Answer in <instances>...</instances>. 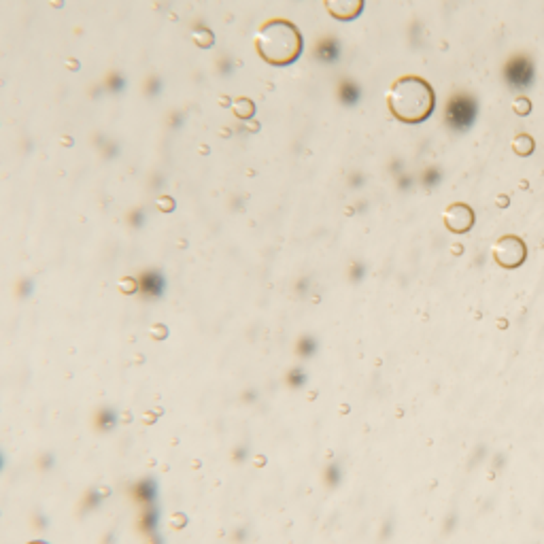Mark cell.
Instances as JSON below:
<instances>
[{
	"mask_svg": "<svg viewBox=\"0 0 544 544\" xmlns=\"http://www.w3.org/2000/svg\"><path fill=\"white\" fill-rule=\"evenodd\" d=\"M389 113L402 124H423L436 108V92L429 81L417 75L396 79L385 94Z\"/></svg>",
	"mask_w": 544,
	"mask_h": 544,
	"instance_id": "cell-1",
	"label": "cell"
},
{
	"mask_svg": "<svg viewBox=\"0 0 544 544\" xmlns=\"http://www.w3.org/2000/svg\"><path fill=\"white\" fill-rule=\"evenodd\" d=\"M512 111H514V115H519V117L530 115V111H532V100H530L527 96H516V98L512 100Z\"/></svg>",
	"mask_w": 544,
	"mask_h": 544,
	"instance_id": "cell-7",
	"label": "cell"
},
{
	"mask_svg": "<svg viewBox=\"0 0 544 544\" xmlns=\"http://www.w3.org/2000/svg\"><path fill=\"white\" fill-rule=\"evenodd\" d=\"M494 262L504 270H514L525 264L527 260V244L523 238L516 234H504L500 236L492 247Z\"/></svg>",
	"mask_w": 544,
	"mask_h": 544,
	"instance_id": "cell-3",
	"label": "cell"
},
{
	"mask_svg": "<svg viewBox=\"0 0 544 544\" xmlns=\"http://www.w3.org/2000/svg\"><path fill=\"white\" fill-rule=\"evenodd\" d=\"M328 13L336 19H356L364 11V0H323Z\"/></svg>",
	"mask_w": 544,
	"mask_h": 544,
	"instance_id": "cell-5",
	"label": "cell"
},
{
	"mask_svg": "<svg viewBox=\"0 0 544 544\" xmlns=\"http://www.w3.org/2000/svg\"><path fill=\"white\" fill-rule=\"evenodd\" d=\"M268 37H272V49L266 51V56L277 62V64H285L291 62L298 53H300V35L289 23L277 21L272 23V32L266 30Z\"/></svg>",
	"mask_w": 544,
	"mask_h": 544,
	"instance_id": "cell-2",
	"label": "cell"
},
{
	"mask_svg": "<svg viewBox=\"0 0 544 544\" xmlns=\"http://www.w3.org/2000/svg\"><path fill=\"white\" fill-rule=\"evenodd\" d=\"M476 215L466 202H451L443 211V224L451 234H466L474 228Z\"/></svg>",
	"mask_w": 544,
	"mask_h": 544,
	"instance_id": "cell-4",
	"label": "cell"
},
{
	"mask_svg": "<svg viewBox=\"0 0 544 544\" xmlns=\"http://www.w3.org/2000/svg\"><path fill=\"white\" fill-rule=\"evenodd\" d=\"M510 147H512V151H514L516 155H519V157H527V155H532V153H534V149H536V143H534V139H532L530 134L521 132V134H516L514 139H512Z\"/></svg>",
	"mask_w": 544,
	"mask_h": 544,
	"instance_id": "cell-6",
	"label": "cell"
}]
</instances>
